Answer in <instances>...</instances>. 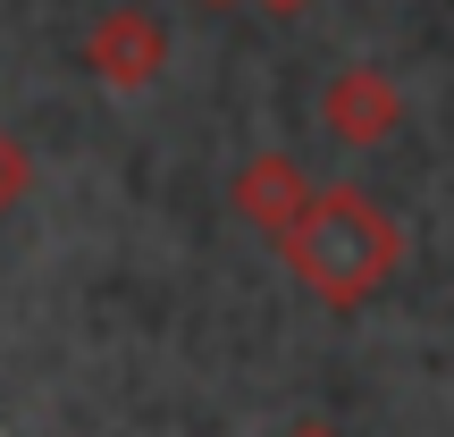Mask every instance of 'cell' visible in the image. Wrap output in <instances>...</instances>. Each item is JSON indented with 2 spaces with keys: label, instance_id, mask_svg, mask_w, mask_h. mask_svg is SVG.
<instances>
[{
  "label": "cell",
  "instance_id": "6da1fadb",
  "mask_svg": "<svg viewBox=\"0 0 454 437\" xmlns=\"http://www.w3.org/2000/svg\"><path fill=\"white\" fill-rule=\"evenodd\" d=\"M395 253H404L395 219L379 211L371 194H354V185L311 194V211L294 219V236H286L294 277H303L311 294H328V303H362V294H379L395 277Z\"/></svg>",
  "mask_w": 454,
  "mask_h": 437
},
{
  "label": "cell",
  "instance_id": "7a4b0ae2",
  "mask_svg": "<svg viewBox=\"0 0 454 437\" xmlns=\"http://www.w3.org/2000/svg\"><path fill=\"white\" fill-rule=\"evenodd\" d=\"M320 127H328V144H345V152L387 144V135L404 127V84H395L379 59L337 67V76H328V93H320Z\"/></svg>",
  "mask_w": 454,
  "mask_h": 437
},
{
  "label": "cell",
  "instance_id": "3957f363",
  "mask_svg": "<svg viewBox=\"0 0 454 437\" xmlns=\"http://www.w3.org/2000/svg\"><path fill=\"white\" fill-rule=\"evenodd\" d=\"M84 67H93L110 93H144V84L168 67V34H160V17H152L144 0H127V9L93 17V26H84Z\"/></svg>",
  "mask_w": 454,
  "mask_h": 437
},
{
  "label": "cell",
  "instance_id": "277c9868",
  "mask_svg": "<svg viewBox=\"0 0 454 437\" xmlns=\"http://www.w3.org/2000/svg\"><path fill=\"white\" fill-rule=\"evenodd\" d=\"M236 211L253 219L261 236L286 244V236H294V219L311 211V177L286 160V152H261V160H244V168H236Z\"/></svg>",
  "mask_w": 454,
  "mask_h": 437
},
{
  "label": "cell",
  "instance_id": "5b68a950",
  "mask_svg": "<svg viewBox=\"0 0 454 437\" xmlns=\"http://www.w3.org/2000/svg\"><path fill=\"white\" fill-rule=\"evenodd\" d=\"M26 177H34V168H26V152H17L9 135H0V211H9V202L26 194Z\"/></svg>",
  "mask_w": 454,
  "mask_h": 437
},
{
  "label": "cell",
  "instance_id": "8992f818",
  "mask_svg": "<svg viewBox=\"0 0 454 437\" xmlns=\"http://www.w3.org/2000/svg\"><path fill=\"white\" fill-rule=\"evenodd\" d=\"M261 9H270V17H294V9H311V0H261Z\"/></svg>",
  "mask_w": 454,
  "mask_h": 437
},
{
  "label": "cell",
  "instance_id": "52a82bcc",
  "mask_svg": "<svg viewBox=\"0 0 454 437\" xmlns=\"http://www.w3.org/2000/svg\"><path fill=\"white\" fill-rule=\"evenodd\" d=\"M286 437H328V429H286Z\"/></svg>",
  "mask_w": 454,
  "mask_h": 437
}]
</instances>
